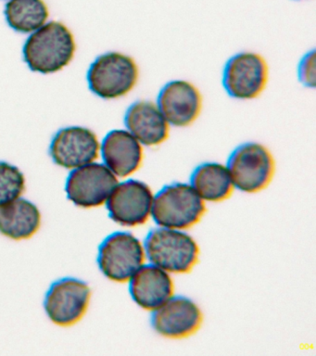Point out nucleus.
<instances>
[{"mask_svg": "<svg viewBox=\"0 0 316 356\" xmlns=\"http://www.w3.org/2000/svg\"><path fill=\"white\" fill-rule=\"evenodd\" d=\"M76 50V40L71 30L63 22L51 21L27 38L24 58L33 72L51 74L67 67Z\"/></svg>", "mask_w": 316, "mask_h": 356, "instance_id": "1", "label": "nucleus"}, {"mask_svg": "<svg viewBox=\"0 0 316 356\" xmlns=\"http://www.w3.org/2000/svg\"><path fill=\"white\" fill-rule=\"evenodd\" d=\"M140 67L131 56L110 51L99 56L88 72L90 90L103 99H117L134 90L140 81Z\"/></svg>", "mask_w": 316, "mask_h": 356, "instance_id": "2", "label": "nucleus"}, {"mask_svg": "<svg viewBox=\"0 0 316 356\" xmlns=\"http://www.w3.org/2000/svg\"><path fill=\"white\" fill-rule=\"evenodd\" d=\"M144 250L151 264L174 274L190 272L199 258L198 244L188 234L167 227L149 231Z\"/></svg>", "mask_w": 316, "mask_h": 356, "instance_id": "3", "label": "nucleus"}, {"mask_svg": "<svg viewBox=\"0 0 316 356\" xmlns=\"http://www.w3.org/2000/svg\"><path fill=\"white\" fill-rule=\"evenodd\" d=\"M206 211L203 200L190 184L163 186L153 197L151 216L159 227L187 229L199 222Z\"/></svg>", "mask_w": 316, "mask_h": 356, "instance_id": "4", "label": "nucleus"}, {"mask_svg": "<svg viewBox=\"0 0 316 356\" xmlns=\"http://www.w3.org/2000/svg\"><path fill=\"white\" fill-rule=\"evenodd\" d=\"M234 188L257 193L271 183L276 171L274 156L263 144L245 142L230 153L226 163Z\"/></svg>", "mask_w": 316, "mask_h": 356, "instance_id": "5", "label": "nucleus"}, {"mask_svg": "<svg viewBox=\"0 0 316 356\" xmlns=\"http://www.w3.org/2000/svg\"><path fill=\"white\" fill-rule=\"evenodd\" d=\"M269 81V66L260 53L241 51L226 60L222 74V85L232 99L252 100L265 90Z\"/></svg>", "mask_w": 316, "mask_h": 356, "instance_id": "6", "label": "nucleus"}, {"mask_svg": "<svg viewBox=\"0 0 316 356\" xmlns=\"http://www.w3.org/2000/svg\"><path fill=\"white\" fill-rule=\"evenodd\" d=\"M145 252L140 241L129 232L108 236L99 248L98 264L105 277L115 282H126L140 268Z\"/></svg>", "mask_w": 316, "mask_h": 356, "instance_id": "7", "label": "nucleus"}, {"mask_svg": "<svg viewBox=\"0 0 316 356\" xmlns=\"http://www.w3.org/2000/svg\"><path fill=\"white\" fill-rule=\"evenodd\" d=\"M117 184V177L105 164L91 163L73 169L66 181L65 191L68 199L78 207H99L107 202Z\"/></svg>", "mask_w": 316, "mask_h": 356, "instance_id": "8", "label": "nucleus"}, {"mask_svg": "<svg viewBox=\"0 0 316 356\" xmlns=\"http://www.w3.org/2000/svg\"><path fill=\"white\" fill-rule=\"evenodd\" d=\"M91 296L90 286L77 278L57 280L47 292L45 310L54 324L71 327L87 313Z\"/></svg>", "mask_w": 316, "mask_h": 356, "instance_id": "9", "label": "nucleus"}, {"mask_svg": "<svg viewBox=\"0 0 316 356\" xmlns=\"http://www.w3.org/2000/svg\"><path fill=\"white\" fill-rule=\"evenodd\" d=\"M156 104L171 127H188L201 116L203 97L190 81L172 80L160 89Z\"/></svg>", "mask_w": 316, "mask_h": 356, "instance_id": "10", "label": "nucleus"}, {"mask_svg": "<svg viewBox=\"0 0 316 356\" xmlns=\"http://www.w3.org/2000/svg\"><path fill=\"white\" fill-rule=\"evenodd\" d=\"M153 197L151 188L142 181L118 183L106 202L110 218L124 227L145 224L151 213Z\"/></svg>", "mask_w": 316, "mask_h": 356, "instance_id": "11", "label": "nucleus"}, {"mask_svg": "<svg viewBox=\"0 0 316 356\" xmlns=\"http://www.w3.org/2000/svg\"><path fill=\"white\" fill-rule=\"evenodd\" d=\"M101 143L92 130L83 127L62 128L52 138L49 154L57 165L76 169L99 158Z\"/></svg>", "mask_w": 316, "mask_h": 356, "instance_id": "12", "label": "nucleus"}, {"mask_svg": "<svg viewBox=\"0 0 316 356\" xmlns=\"http://www.w3.org/2000/svg\"><path fill=\"white\" fill-rule=\"evenodd\" d=\"M202 318L201 311L193 300L176 295L152 311L151 323L160 335L183 339L193 335L199 330Z\"/></svg>", "mask_w": 316, "mask_h": 356, "instance_id": "13", "label": "nucleus"}, {"mask_svg": "<svg viewBox=\"0 0 316 356\" xmlns=\"http://www.w3.org/2000/svg\"><path fill=\"white\" fill-rule=\"evenodd\" d=\"M124 127L143 146L156 147L165 143L171 125L166 121L156 102L138 100L127 108Z\"/></svg>", "mask_w": 316, "mask_h": 356, "instance_id": "14", "label": "nucleus"}, {"mask_svg": "<svg viewBox=\"0 0 316 356\" xmlns=\"http://www.w3.org/2000/svg\"><path fill=\"white\" fill-rule=\"evenodd\" d=\"M143 145L126 129L110 131L101 145L104 164L117 177H128L142 164Z\"/></svg>", "mask_w": 316, "mask_h": 356, "instance_id": "15", "label": "nucleus"}, {"mask_svg": "<svg viewBox=\"0 0 316 356\" xmlns=\"http://www.w3.org/2000/svg\"><path fill=\"white\" fill-rule=\"evenodd\" d=\"M129 280L132 299L146 310H155L173 296L170 275L154 264H142Z\"/></svg>", "mask_w": 316, "mask_h": 356, "instance_id": "16", "label": "nucleus"}, {"mask_svg": "<svg viewBox=\"0 0 316 356\" xmlns=\"http://www.w3.org/2000/svg\"><path fill=\"white\" fill-rule=\"evenodd\" d=\"M40 225V211L29 200L19 197L0 207V233L7 238L15 241L32 238Z\"/></svg>", "mask_w": 316, "mask_h": 356, "instance_id": "17", "label": "nucleus"}, {"mask_svg": "<svg viewBox=\"0 0 316 356\" xmlns=\"http://www.w3.org/2000/svg\"><path fill=\"white\" fill-rule=\"evenodd\" d=\"M190 185L202 200L218 202L231 196L233 185L226 165L219 163H203L190 175Z\"/></svg>", "mask_w": 316, "mask_h": 356, "instance_id": "18", "label": "nucleus"}, {"mask_svg": "<svg viewBox=\"0 0 316 356\" xmlns=\"http://www.w3.org/2000/svg\"><path fill=\"white\" fill-rule=\"evenodd\" d=\"M4 14L16 32L32 33L48 22L49 10L44 0H8Z\"/></svg>", "mask_w": 316, "mask_h": 356, "instance_id": "19", "label": "nucleus"}, {"mask_svg": "<svg viewBox=\"0 0 316 356\" xmlns=\"http://www.w3.org/2000/svg\"><path fill=\"white\" fill-rule=\"evenodd\" d=\"M26 191V177L21 170L0 161V207L19 199Z\"/></svg>", "mask_w": 316, "mask_h": 356, "instance_id": "20", "label": "nucleus"}, {"mask_svg": "<svg viewBox=\"0 0 316 356\" xmlns=\"http://www.w3.org/2000/svg\"><path fill=\"white\" fill-rule=\"evenodd\" d=\"M315 49L305 53L299 61L297 76L299 82L307 88L316 86V53Z\"/></svg>", "mask_w": 316, "mask_h": 356, "instance_id": "21", "label": "nucleus"}, {"mask_svg": "<svg viewBox=\"0 0 316 356\" xmlns=\"http://www.w3.org/2000/svg\"></svg>", "mask_w": 316, "mask_h": 356, "instance_id": "22", "label": "nucleus"}]
</instances>
